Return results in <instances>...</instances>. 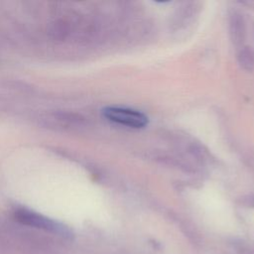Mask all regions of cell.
I'll list each match as a JSON object with an SVG mask.
<instances>
[{
	"label": "cell",
	"mask_w": 254,
	"mask_h": 254,
	"mask_svg": "<svg viewBox=\"0 0 254 254\" xmlns=\"http://www.w3.org/2000/svg\"><path fill=\"white\" fill-rule=\"evenodd\" d=\"M102 115L117 124L125 125L128 127L134 128H141L147 125L148 117L140 111L129 109V108H122V107H114L109 106L102 109Z\"/></svg>",
	"instance_id": "cell-2"
},
{
	"label": "cell",
	"mask_w": 254,
	"mask_h": 254,
	"mask_svg": "<svg viewBox=\"0 0 254 254\" xmlns=\"http://www.w3.org/2000/svg\"><path fill=\"white\" fill-rule=\"evenodd\" d=\"M16 219L22 224L35 227L38 229L45 230L47 232H52L55 234H60L63 236L69 235V229L63 225L62 223L55 221L45 215L35 212L26 208H19L15 211Z\"/></svg>",
	"instance_id": "cell-1"
}]
</instances>
